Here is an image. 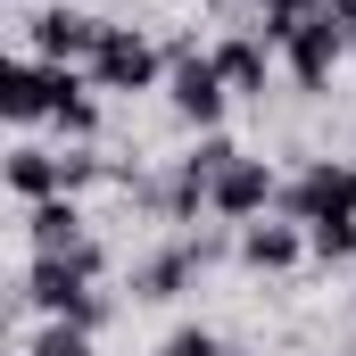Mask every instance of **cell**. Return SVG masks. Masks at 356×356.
Instances as JSON below:
<instances>
[{
  "label": "cell",
  "instance_id": "10",
  "mask_svg": "<svg viewBox=\"0 0 356 356\" xmlns=\"http://www.w3.org/2000/svg\"><path fill=\"white\" fill-rule=\"evenodd\" d=\"M282 58H290V75H298L307 91H323V83H332V67H340L348 50H340V33H332V17H315V25H307V33H298L290 50H282Z\"/></svg>",
  "mask_w": 356,
  "mask_h": 356
},
{
  "label": "cell",
  "instance_id": "2",
  "mask_svg": "<svg viewBox=\"0 0 356 356\" xmlns=\"http://www.w3.org/2000/svg\"><path fill=\"white\" fill-rule=\"evenodd\" d=\"M166 91H175V116L199 124V133H207V124L224 116V99H232L224 75H216V58H199L191 42H166Z\"/></svg>",
  "mask_w": 356,
  "mask_h": 356
},
{
  "label": "cell",
  "instance_id": "19",
  "mask_svg": "<svg viewBox=\"0 0 356 356\" xmlns=\"http://www.w3.org/2000/svg\"><path fill=\"white\" fill-rule=\"evenodd\" d=\"M323 17H332V33H340V50H356V0H323Z\"/></svg>",
  "mask_w": 356,
  "mask_h": 356
},
{
  "label": "cell",
  "instance_id": "15",
  "mask_svg": "<svg viewBox=\"0 0 356 356\" xmlns=\"http://www.w3.org/2000/svg\"><path fill=\"white\" fill-rule=\"evenodd\" d=\"M315 17H323V0H273L266 25H257V42H266V50H290V42L315 25Z\"/></svg>",
  "mask_w": 356,
  "mask_h": 356
},
{
  "label": "cell",
  "instance_id": "8",
  "mask_svg": "<svg viewBox=\"0 0 356 356\" xmlns=\"http://www.w3.org/2000/svg\"><path fill=\"white\" fill-rule=\"evenodd\" d=\"M8 191H17L25 207H42V199H75V191H67V158H58V149H33V141L8 149Z\"/></svg>",
  "mask_w": 356,
  "mask_h": 356
},
{
  "label": "cell",
  "instance_id": "5",
  "mask_svg": "<svg viewBox=\"0 0 356 356\" xmlns=\"http://www.w3.org/2000/svg\"><path fill=\"white\" fill-rule=\"evenodd\" d=\"M25 33H33V58H42V67L99 58V42H108V25H99V17H83V8H42Z\"/></svg>",
  "mask_w": 356,
  "mask_h": 356
},
{
  "label": "cell",
  "instance_id": "1",
  "mask_svg": "<svg viewBox=\"0 0 356 356\" xmlns=\"http://www.w3.org/2000/svg\"><path fill=\"white\" fill-rule=\"evenodd\" d=\"M91 282H99V249H67V257H33V273H25V298L42 307V315H58V323H75L91 298Z\"/></svg>",
  "mask_w": 356,
  "mask_h": 356
},
{
  "label": "cell",
  "instance_id": "20",
  "mask_svg": "<svg viewBox=\"0 0 356 356\" xmlns=\"http://www.w3.org/2000/svg\"><path fill=\"white\" fill-rule=\"evenodd\" d=\"M257 8H273V0H257Z\"/></svg>",
  "mask_w": 356,
  "mask_h": 356
},
{
  "label": "cell",
  "instance_id": "13",
  "mask_svg": "<svg viewBox=\"0 0 356 356\" xmlns=\"http://www.w3.org/2000/svg\"><path fill=\"white\" fill-rule=\"evenodd\" d=\"M241 257H249L257 273H290L298 257H307V241H298L290 224H249V232H241Z\"/></svg>",
  "mask_w": 356,
  "mask_h": 356
},
{
  "label": "cell",
  "instance_id": "12",
  "mask_svg": "<svg viewBox=\"0 0 356 356\" xmlns=\"http://www.w3.org/2000/svg\"><path fill=\"white\" fill-rule=\"evenodd\" d=\"M207 58H216L224 91H266V42H257V33H232V42H216Z\"/></svg>",
  "mask_w": 356,
  "mask_h": 356
},
{
  "label": "cell",
  "instance_id": "18",
  "mask_svg": "<svg viewBox=\"0 0 356 356\" xmlns=\"http://www.w3.org/2000/svg\"><path fill=\"white\" fill-rule=\"evenodd\" d=\"M158 356H224V348H216V332H175Z\"/></svg>",
  "mask_w": 356,
  "mask_h": 356
},
{
  "label": "cell",
  "instance_id": "14",
  "mask_svg": "<svg viewBox=\"0 0 356 356\" xmlns=\"http://www.w3.org/2000/svg\"><path fill=\"white\" fill-rule=\"evenodd\" d=\"M91 75H75V67H67V75H58V108H50V116H58V133H75V141H91V133H99V99H91Z\"/></svg>",
  "mask_w": 356,
  "mask_h": 356
},
{
  "label": "cell",
  "instance_id": "6",
  "mask_svg": "<svg viewBox=\"0 0 356 356\" xmlns=\"http://www.w3.org/2000/svg\"><path fill=\"white\" fill-rule=\"evenodd\" d=\"M58 75H67V67H42V58H8V67H0V108H8L17 124L50 116V108H58Z\"/></svg>",
  "mask_w": 356,
  "mask_h": 356
},
{
  "label": "cell",
  "instance_id": "3",
  "mask_svg": "<svg viewBox=\"0 0 356 356\" xmlns=\"http://www.w3.org/2000/svg\"><path fill=\"white\" fill-rule=\"evenodd\" d=\"M166 75V50L141 33V25H108V42H99V58H91V83L99 91H149Z\"/></svg>",
  "mask_w": 356,
  "mask_h": 356
},
{
  "label": "cell",
  "instance_id": "11",
  "mask_svg": "<svg viewBox=\"0 0 356 356\" xmlns=\"http://www.w3.org/2000/svg\"><path fill=\"white\" fill-rule=\"evenodd\" d=\"M25 224H33V257H67V249H83V241H91V232H83V207H75V199H42Z\"/></svg>",
  "mask_w": 356,
  "mask_h": 356
},
{
  "label": "cell",
  "instance_id": "17",
  "mask_svg": "<svg viewBox=\"0 0 356 356\" xmlns=\"http://www.w3.org/2000/svg\"><path fill=\"white\" fill-rule=\"evenodd\" d=\"M307 249L332 266V257H356V224H307Z\"/></svg>",
  "mask_w": 356,
  "mask_h": 356
},
{
  "label": "cell",
  "instance_id": "16",
  "mask_svg": "<svg viewBox=\"0 0 356 356\" xmlns=\"http://www.w3.org/2000/svg\"><path fill=\"white\" fill-rule=\"evenodd\" d=\"M25 356H91V332H83V323H50Z\"/></svg>",
  "mask_w": 356,
  "mask_h": 356
},
{
  "label": "cell",
  "instance_id": "9",
  "mask_svg": "<svg viewBox=\"0 0 356 356\" xmlns=\"http://www.w3.org/2000/svg\"><path fill=\"white\" fill-rule=\"evenodd\" d=\"M216 257H224V241H182L166 257H149V266H141V298H182V282L199 266H216Z\"/></svg>",
  "mask_w": 356,
  "mask_h": 356
},
{
  "label": "cell",
  "instance_id": "4",
  "mask_svg": "<svg viewBox=\"0 0 356 356\" xmlns=\"http://www.w3.org/2000/svg\"><path fill=\"white\" fill-rule=\"evenodd\" d=\"M290 216H298V224H356V166L315 158L307 175L290 182Z\"/></svg>",
  "mask_w": 356,
  "mask_h": 356
},
{
  "label": "cell",
  "instance_id": "7",
  "mask_svg": "<svg viewBox=\"0 0 356 356\" xmlns=\"http://www.w3.org/2000/svg\"><path fill=\"white\" fill-rule=\"evenodd\" d=\"M266 199H273V175H266V158H232V166L216 175V191H207V207H216V216H232V224L266 216Z\"/></svg>",
  "mask_w": 356,
  "mask_h": 356
}]
</instances>
